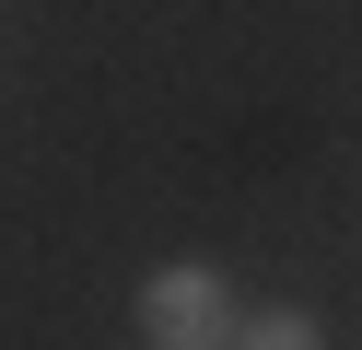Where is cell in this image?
Here are the masks:
<instances>
[{"instance_id":"7a4b0ae2","label":"cell","mask_w":362,"mask_h":350,"mask_svg":"<svg viewBox=\"0 0 362 350\" xmlns=\"http://www.w3.org/2000/svg\"><path fill=\"white\" fill-rule=\"evenodd\" d=\"M234 350H327V327L292 315V303H269V315H245V327H234Z\"/></svg>"},{"instance_id":"6da1fadb","label":"cell","mask_w":362,"mask_h":350,"mask_svg":"<svg viewBox=\"0 0 362 350\" xmlns=\"http://www.w3.org/2000/svg\"><path fill=\"white\" fill-rule=\"evenodd\" d=\"M141 339L152 350H222L234 339V292L211 269H152L141 280Z\"/></svg>"}]
</instances>
